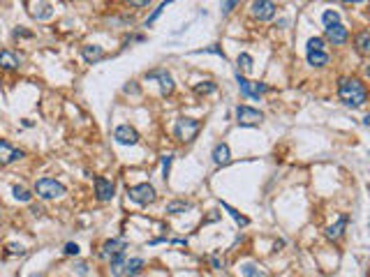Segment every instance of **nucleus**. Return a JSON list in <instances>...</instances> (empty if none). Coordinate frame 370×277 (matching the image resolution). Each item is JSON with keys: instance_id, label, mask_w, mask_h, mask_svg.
Masks as SVG:
<instances>
[{"instance_id": "35", "label": "nucleus", "mask_w": 370, "mask_h": 277, "mask_svg": "<svg viewBox=\"0 0 370 277\" xmlns=\"http://www.w3.org/2000/svg\"><path fill=\"white\" fill-rule=\"evenodd\" d=\"M125 92H135V95H136V92H139V88H136V86H128V88H125Z\"/></svg>"}, {"instance_id": "9", "label": "nucleus", "mask_w": 370, "mask_h": 277, "mask_svg": "<svg viewBox=\"0 0 370 277\" xmlns=\"http://www.w3.org/2000/svg\"><path fill=\"white\" fill-rule=\"evenodd\" d=\"M113 192H116V187H113L111 180L102 178V176L95 178V196H98V201H111Z\"/></svg>"}, {"instance_id": "12", "label": "nucleus", "mask_w": 370, "mask_h": 277, "mask_svg": "<svg viewBox=\"0 0 370 277\" xmlns=\"http://www.w3.org/2000/svg\"><path fill=\"white\" fill-rule=\"evenodd\" d=\"M23 157V150H16L9 141H0V164H12Z\"/></svg>"}, {"instance_id": "13", "label": "nucleus", "mask_w": 370, "mask_h": 277, "mask_svg": "<svg viewBox=\"0 0 370 277\" xmlns=\"http://www.w3.org/2000/svg\"><path fill=\"white\" fill-rule=\"evenodd\" d=\"M347 37H349V32L342 23H336V26H329V28H326V39H329L331 44H345Z\"/></svg>"}, {"instance_id": "7", "label": "nucleus", "mask_w": 370, "mask_h": 277, "mask_svg": "<svg viewBox=\"0 0 370 277\" xmlns=\"http://www.w3.org/2000/svg\"><path fill=\"white\" fill-rule=\"evenodd\" d=\"M146 79H158L160 88H162V95H165V97L174 92V79H171V74H169V72H165V69H153V72H148V74H146Z\"/></svg>"}, {"instance_id": "30", "label": "nucleus", "mask_w": 370, "mask_h": 277, "mask_svg": "<svg viewBox=\"0 0 370 277\" xmlns=\"http://www.w3.org/2000/svg\"><path fill=\"white\" fill-rule=\"evenodd\" d=\"M171 159H174V157H171V155H167V157L165 159H162V178H169V166H171Z\"/></svg>"}, {"instance_id": "27", "label": "nucleus", "mask_w": 370, "mask_h": 277, "mask_svg": "<svg viewBox=\"0 0 370 277\" xmlns=\"http://www.w3.org/2000/svg\"><path fill=\"white\" fill-rule=\"evenodd\" d=\"M236 62H238V67H243V69H252V56H250V53H238Z\"/></svg>"}, {"instance_id": "2", "label": "nucleus", "mask_w": 370, "mask_h": 277, "mask_svg": "<svg viewBox=\"0 0 370 277\" xmlns=\"http://www.w3.org/2000/svg\"><path fill=\"white\" fill-rule=\"evenodd\" d=\"M35 192L39 199H58L65 194V185L58 183L56 178H39L35 183Z\"/></svg>"}, {"instance_id": "28", "label": "nucleus", "mask_w": 370, "mask_h": 277, "mask_svg": "<svg viewBox=\"0 0 370 277\" xmlns=\"http://www.w3.org/2000/svg\"><path fill=\"white\" fill-rule=\"evenodd\" d=\"M308 51H324V39H322V37H310L308 39Z\"/></svg>"}, {"instance_id": "22", "label": "nucleus", "mask_w": 370, "mask_h": 277, "mask_svg": "<svg viewBox=\"0 0 370 277\" xmlns=\"http://www.w3.org/2000/svg\"><path fill=\"white\" fill-rule=\"evenodd\" d=\"M12 192H14V199H16V201L28 203V201L33 199V194H31V192H28L26 187H23V185H14V189H12Z\"/></svg>"}, {"instance_id": "33", "label": "nucleus", "mask_w": 370, "mask_h": 277, "mask_svg": "<svg viewBox=\"0 0 370 277\" xmlns=\"http://www.w3.org/2000/svg\"><path fill=\"white\" fill-rule=\"evenodd\" d=\"M7 252H9V254H19V256H21L26 249H23L21 245H14V243H12V245H7Z\"/></svg>"}, {"instance_id": "16", "label": "nucleus", "mask_w": 370, "mask_h": 277, "mask_svg": "<svg viewBox=\"0 0 370 277\" xmlns=\"http://www.w3.org/2000/svg\"><path fill=\"white\" fill-rule=\"evenodd\" d=\"M229 159H232L229 146H227V143H218V146L213 148V162L218 166H225V164H229Z\"/></svg>"}, {"instance_id": "31", "label": "nucleus", "mask_w": 370, "mask_h": 277, "mask_svg": "<svg viewBox=\"0 0 370 277\" xmlns=\"http://www.w3.org/2000/svg\"><path fill=\"white\" fill-rule=\"evenodd\" d=\"M63 252H65L67 256H76V254H79V245H76V243H67Z\"/></svg>"}, {"instance_id": "5", "label": "nucleus", "mask_w": 370, "mask_h": 277, "mask_svg": "<svg viewBox=\"0 0 370 277\" xmlns=\"http://www.w3.org/2000/svg\"><path fill=\"white\" fill-rule=\"evenodd\" d=\"M264 120V113L257 111V109H252V106H238L236 109V123L241 125V127H252V125H259Z\"/></svg>"}, {"instance_id": "26", "label": "nucleus", "mask_w": 370, "mask_h": 277, "mask_svg": "<svg viewBox=\"0 0 370 277\" xmlns=\"http://www.w3.org/2000/svg\"><path fill=\"white\" fill-rule=\"evenodd\" d=\"M322 21L326 23V28H329V26H336V23H340V14L333 12V9H326L324 14H322Z\"/></svg>"}, {"instance_id": "23", "label": "nucleus", "mask_w": 370, "mask_h": 277, "mask_svg": "<svg viewBox=\"0 0 370 277\" xmlns=\"http://www.w3.org/2000/svg\"><path fill=\"white\" fill-rule=\"evenodd\" d=\"M241 270H243V277H266L255 263H243Z\"/></svg>"}, {"instance_id": "36", "label": "nucleus", "mask_w": 370, "mask_h": 277, "mask_svg": "<svg viewBox=\"0 0 370 277\" xmlns=\"http://www.w3.org/2000/svg\"><path fill=\"white\" fill-rule=\"evenodd\" d=\"M76 268H79V273H81V275H86V263H79Z\"/></svg>"}, {"instance_id": "25", "label": "nucleus", "mask_w": 370, "mask_h": 277, "mask_svg": "<svg viewBox=\"0 0 370 277\" xmlns=\"http://www.w3.org/2000/svg\"><path fill=\"white\" fill-rule=\"evenodd\" d=\"M213 90H215V83L213 81H202L195 86V92L197 95H211Z\"/></svg>"}, {"instance_id": "8", "label": "nucleus", "mask_w": 370, "mask_h": 277, "mask_svg": "<svg viewBox=\"0 0 370 277\" xmlns=\"http://www.w3.org/2000/svg\"><path fill=\"white\" fill-rule=\"evenodd\" d=\"M113 139L118 143H123V146H135V143L139 141V132H136L135 127H130V125H121V127H116V132H113Z\"/></svg>"}, {"instance_id": "18", "label": "nucleus", "mask_w": 370, "mask_h": 277, "mask_svg": "<svg viewBox=\"0 0 370 277\" xmlns=\"http://www.w3.org/2000/svg\"><path fill=\"white\" fill-rule=\"evenodd\" d=\"M308 62L312 67H324L329 62V53L326 51H308Z\"/></svg>"}, {"instance_id": "3", "label": "nucleus", "mask_w": 370, "mask_h": 277, "mask_svg": "<svg viewBox=\"0 0 370 277\" xmlns=\"http://www.w3.org/2000/svg\"><path fill=\"white\" fill-rule=\"evenodd\" d=\"M199 132V120L195 118H178L176 120V127H174V134L178 141H192Z\"/></svg>"}, {"instance_id": "11", "label": "nucleus", "mask_w": 370, "mask_h": 277, "mask_svg": "<svg viewBox=\"0 0 370 277\" xmlns=\"http://www.w3.org/2000/svg\"><path fill=\"white\" fill-rule=\"evenodd\" d=\"M128 247V243L123 238H113V240H106L104 245H102V252H100V256L102 259H113V256L123 254V249Z\"/></svg>"}, {"instance_id": "1", "label": "nucleus", "mask_w": 370, "mask_h": 277, "mask_svg": "<svg viewBox=\"0 0 370 277\" xmlns=\"http://www.w3.org/2000/svg\"><path fill=\"white\" fill-rule=\"evenodd\" d=\"M338 95H340V99H342L347 106H361V104H366V97H368L366 86H363L359 79H349V76L340 79Z\"/></svg>"}, {"instance_id": "15", "label": "nucleus", "mask_w": 370, "mask_h": 277, "mask_svg": "<svg viewBox=\"0 0 370 277\" xmlns=\"http://www.w3.org/2000/svg\"><path fill=\"white\" fill-rule=\"evenodd\" d=\"M81 56L86 62H98V60L104 58V49L98 44H86V46H81Z\"/></svg>"}, {"instance_id": "32", "label": "nucleus", "mask_w": 370, "mask_h": 277, "mask_svg": "<svg viewBox=\"0 0 370 277\" xmlns=\"http://www.w3.org/2000/svg\"><path fill=\"white\" fill-rule=\"evenodd\" d=\"M195 53H215V56H220V58H225V53H222L220 46H208V49H202V51H195Z\"/></svg>"}, {"instance_id": "21", "label": "nucleus", "mask_w": 370, "mask_h": 277, "mask_svg": "<svg viewBox=\"0 0 370 277\" xmlns=\"http://www.w3.org/2000/svg\"><path fill=\"white\" fill-rule=\"evenodd\" d=\"M185 210H190L188 201H169L167 203V213H169V215H181Z\"/></svg>"}, {"instance_id": "34", "label": "nucleus", "mask_w": 370, "mask_h": 277, "mask_svg": "<svg viewBox=\"0 0 370 277\" xmlns=\"http://www.w3.org/2000/svg\"><path fill=\"white\" fill-rule=\"evenodd\" d=\"M232 7H236V2H225V5H222V12H225V14H229V12H232Z\"/></svg>"}, {"instance_id": "24", "label": "nucleus", "mask_w": 370, "mask_h": 277, "mask_svg": "<svg viewBox=\"0 0 370 277\" xmlns=\"http://www.w3.org/2000/svg\"><path fill=\"white\" fill-rule=\"evenodd\" d=\"M222 208H225L227 213H229V215H232V217H234V219H236V222H238V224H241V226H248V224H250V219H248V217H243L241 213H238V210H234V208H232V206H229V203H222Z\"/></svg>"}, {"instance_id": "4", "label": "nucleus", "mask_w": 370, "mask_h": 277, "mask_svg": "<svg viewBox=\"0 0 370 277\" xmlns=\"http://www.w3.org/2000/svg\"><path fill=\"white\" fill-rule=\"evenodd\" d=\"M130 199L139 206H148V203L155 201V187H153L151 183H141V185H135V187H130Z\"/></svg>"}, {"instance_id": "29", "label": "nucleus", "mask_w": 370, "mask_h": 277, "mask_svg": "<svg viewBox=\"0 0 370 277\" xmlns=\"http://www.w3.org/2000/svg\"><path fill=\"white\" fill-rule=\"evenodd\" d=\"M162 9H167V2H160V5H158V9H153V14L148 16V19H146V28H148V26H151V23L155 21V19H158L160 14H162Z\"/></svg>"}, {"instance_id": "19", "label": "nucleus", "mask_w": 370, "mask_h": 277, "mask_svg": "<svg viewBox=\"0 0 370 277\" xmlns=\"http://www.w3.org/2000/svg\"><path fill=\"white\" fill-rule=\"evenodd\" d=\"M356 49H359V53H370V32L368 30H361L359 35H356Z\"/></svg>"}, {"instance_id": "17", "label": "nucleus", "mask_w": 370, "mask_h": 277, "mask_svg": "<svg viewBox=\"0 0 370 277\" xmlns=\"http://www.w3.org/2000/svg\"><path fill=\"white\" fill-rule=\"evenodd\" d=\"M345 226H347V215H340L338 219H336V224H331L329 229H326V238H340L342 236V231H345Z\"/></svg>"}, {"instance_id": "20", "label": "nucleus", "mask_w": 370, "mask_h": 277, "mask_svg": "<svg viewBox=\"0 0 370 277\" xmlns=\"http://www.w3.org/2000/svg\"><path fill=\"white\" fill-rule=\"evenodd\" d=\"M141 268H144V259H130L128 263H125V275L128 277H135V275H139L141 273Z\"/></svg>"}, {"instance_id": "10", "label": "nucleus", "mask_w": 370, "mask_h": 277, "mask_svg": "<svg viewBox=\"0 0 370 277\" xmlns=\"http://www.w3.org/2000/svg\"><path fill=\"white\" fill-rule=\"evenodd\" d=\"M252 14L257 16L259 21H269L275 16V2H269V0H257L252 2Z\"/></svg>"}, {"instance_id": "14", "label": "nucleus", "mask_w": 370, "mask_h": 277, "mask_svg": "<svg viewBox=\"0 0 370 277\" xmlns=\"http://www.w3.org/2000/svg\"><path fill=\"white\" fill-rule=\"evenodd\" d=\"M19 65H21V56H16L9 49L0 51V69H16Z\"/></svg>"}, {"instance_id": "6", "label": "nucleus", "mask_w": 370, "mask_h": 277, "mask_svg": "<svg viewBox=\"0 0 370 277\" xmlns=\"http://www.w3.org/2000/svg\"><path fill=\"white\" fill-rule=\"evenodd\" d=\"M236 83H238V88L245 97H259V95H264L266 90V83H259V81H248L245 76H241V72H236Z\"/></svg>"}]
</instances>
